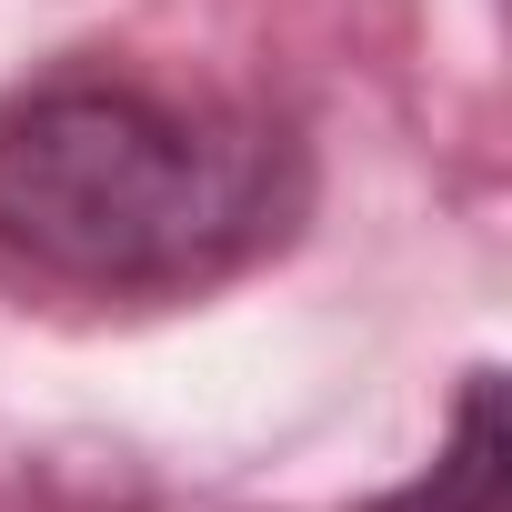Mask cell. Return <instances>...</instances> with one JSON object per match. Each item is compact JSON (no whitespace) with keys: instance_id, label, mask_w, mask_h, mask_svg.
<instances>
[{"instance_id":"cell-1","label":"cell","mask_w":512,"mask_h":512,"mask_svg":"<svg viewBox=\"0 0 512 512\" xmlns=\"http://www.w3.org/2000/svg\"><path fill=\"white\" fill-rule=\"evenodd\" d=\"M292 141L131 81H51L0 111V251L81 292H191L292 221Z\"/></svg>"},{"instance_id":"cell-2","label":"cell","mask_w":512,"mask_h":512,"mask_svg":"<svg viewBox=\"0 0 512 512\" xmlns=\"http://www.w3.org/2000/svg\"><path fill=\"white\" fill-rule=\"evenodd\" d=\"M492 492H502V402H492V372H472L452 452H442L412 492H392V502H372V512H492Z\"/></svg>"}]
</instances>
